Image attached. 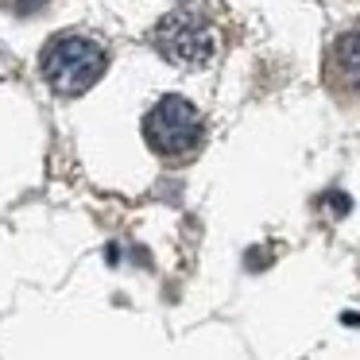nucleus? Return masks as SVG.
I'll return each mask as SVG.
<instances>
[{
	"label": "nucleus",
	"mask_w": 360,
	"mask_h": 360,
	"mask_svg": "<svg viewBox=\"0 0 360 360\" xmlns=\"http://www.w3.org/2000/svg\"><path fill=\"white\" fill-rule=\"evenodd\" d=\"M333 63H337V70H341V78L360 89V27L356 32H345L341 39H337Z\"/></svg>",
	"instance_id": "obj_4"
},
{
	"label": "nucleus",
	"mask_w": 360,
	"mask_h": 360,
	"mask_svg": "<svg viewBox=\"0 0 360 360\" xmlns=\"http://www.w3.org/2000/svg\"><path fill=\"white\" fill-rule=\"evenodd\" d=\"M155 43L174 66H205L213 58V47H217L210 24L202 16H194V12L163 16L155 27Z\"/></svg>",
	"instance_id": "obj_3"
},
{
	"label": "nucleus",
	"mask_w": 360,
	"mask_h": 360,
	"mask_svg": "<svg viewBox=\"0 0 360 360\" xmlns=\"http://www.w3.org/2000/svg\"><path fill=\"white\" fill-rule=\"evenodd\" d=\"M143 140L167 159H190L202 148V112L179 94H167L143 120Z\"/></svg>",
	"instance_id": "obj_1"
},
{
	"label": "nucleus",
	"mask_w": 360,
	"mask_h": 360,
	"mask_svg": "<svg viewBox=\"0 0 360 360\" xmlns=\"http://www.w3.org/2000/svg\"><path fill=\"white\" fill-rule=\"evenodd\" d=\"M43 74H47L55 94L78 97L105 74V51L94 39L66 35V39L51 43V51L43 55Z\"/></svg>",
	"instance_id": "obj_2"
},
{
	"label": "nucleus",
	"mask_w": 360,
	"mask_h": 360,
	"mask_svg": "<svg viewBox=\"0 0 360 360\" xmlns=\"http://www.w3.org/2000/svg\"><path fill=\"white\" fill-rule=\"evenodd\" d=\"M326 202L333 205V210H341V213L349 210V198H345V194H326Z\"/></svg>",
	"instance_id": "obj_6"
},
{
	"label": "nucleus",
	"mask_w": 360,
	"mask_h": 360,
	"mask_svg": "<svg viewBox=\"0 0 360 360\" xmlns=\"http://www.w3.org/2000/svg\"><path fill=\"white\" fill-rule=\"evenodd\" d=\"M8 4L20 12V16H27V12H39L43 4H47V0H8Z\"/></svg>",
	"instance_id": "obj_5"
}]
</instances>
